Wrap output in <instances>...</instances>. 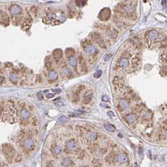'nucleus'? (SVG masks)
Returning <instances> with one entry per match:
<instances>
[{
    "label": "nucleus",
    "mask_w": 167,
    "mask_h": 167,
    "mask_svg": "<svg viewBox=\"0 0 167 167\" xmlns=\"http://www.w3.org/2000/svg\"><path fill=\"white\" fill-rule=\"evenodd\" d=\"M117 160L120 163H125L128 160V157L127 154L124 153H120L117 156Z\"/></svg>",
    "instance_id": "nucleus-14"
},
{
    "label": "nucleus",
    "mask_w": 167,
    "mask_h": 167,
    "mask_svg": "<svg viewBox=\"0 0 167 167\" xmlns=\"http://www.w3.org/2000/svg\"><path fill=\"white\" fill-rule=\"evenodd\" d=\"M23 146L25 150L28 151H31L34 150L35 149V141L32 138H26L25 139L23 143Z\"/></svg>",
    "instance_id": "nucleus-5"
},
{
    "label": "nucleus",
    "mask_w": 167,
    "mask_h": 167,
    "mask_svg": "<svg viewBox=\"0 0 167 167\" xmlns=\"http://www.w3.org/2000/svg\"><path fill=\"white\" fill-rule=\"evenodd\" d=\"M66 149L70 151H77L79 148L78 145H77V143H76L75 141L73 140H70L68 142H67L66 144Z\"/></svg>",
    "instance_id": "nucleus-7"
},
{
    "label": "nucleus",
    "mask_w": 167,
    "mask_h": 167,
    "mask_svg": "<svg viewBox=\"0 0 167 167\" xmlns=\"http://www.w3.org/2000/svg\"><path fill=\"white\" fill-rule=\"evenodd\" d=\"M30 28V24L27 22H25L23 23L22 28L24 30H28V29Z\"/></svg>",
    "instance_id": "nucleus-24"
},
{
    "label": "nucleus",
    "mask_w": 167,
    "mask_h": 167,
    "mask_svg": "<svg viewBox=\"0 0 167 167\" xmlns=\"http://www.w3.org/2000/svg\"><path fill=\"white\" fill-rule=\"evenodd\" d=\"M68 120V118L67 117H66L64 116H62L58 120H57V122H66Z\"/></svg>",
    "instance_id": "nucleus-27"
},
{
    "label": "nucleus",
    "mask_w": 167,
    "mask_h": 167,
    "mask_svg": "<svg viewBox=\"0 0 167 167\" xmlns=\"http://www.w3.org/2000/svg\"><path fill=\"white\" fill-rule=\"evenodd\" d=\"M55 105H56V106H57V107H62V105H64V103H62V101H56Z\"/></svg>",
    "instance_id": "nucleus-28"
},
{
    "label": "nucleus",
    "mask_w": 167,
    "mask_h": 167,
    "mask_svg": "<svg viewBox=\"0 0 167 167\" xmlns=\"http://www.w3.org/2000/svg\"><path fill=\"white\" fill-rule=\"evenodd\" d=\"M139 59L129 51H125L121 53L116 61V66L121 70L134 69L138 66Z\"/></svg>",
    "instance_id": "nucleus-1"
},
{
    "label": "nucleus",
    "mask_w": 167,
    "mask_h": 167,
    "mask_svg": "<svg viewBox=\"0 0 167 167\" xmlns=\"http://www.w3.org/2000/svg\"><path fill=\"white\" fill-rule=\"evenodd\" d=\"M127 122H128L129 124H132V123H134L135 122L136 120V117L134 114H128L127 115H126L125 117Z\"/></svg>",
    "instance_id": "nucleus-15"
},
{
    "label": "nucleus",
    "mask_w": 167,
    "mask_h": 167,
    "mask_svg": "<svg viewBox=\"0 0 167 167\" xmlns=\"http://www.w3.org/2000/svg\"><path fill=\"white\" fill-rule=\"evenodd\" d=\"M107 115H108L109 117H114V113H113L112 112H111V111H110V112H107Z\"/></svg>",
    "instance_id": "nucleus-32"
},
{
    "label": "nucleus",
    "mask_w": 167,
    "mask_h": 167,
    "mask_svg": "<svg viewBox=\"0 0 167 167\" xmlns=\"http://www.w3.org/2000/svg\"><path fill=\"white\" fill-rule=\"evenodd\" d=\"M119 107L122 109H123V110H125V109H127L129 108V103L127 100H122L119 103Z\"/></svg>",
    "instance_id": "nucleus-16"
},
{
    "label": "nucleus",
    "mask_w": 167,
    "mask_h": 167,
    "mask_svg": "<svg viewBox=\"0 0 167 167\" xmlns=\"http://www.w3.org/2000/svg\"><path fill=\"white\" fill-rule=\"evenodd\" d=\"M162 4H163L164 5H166L167 4V0H162Z\"/></svg>",
    "instance_id": "nucleus-34"
},
{
    "label": "nucleus",
    "mask_w": 167,
    "mask_h": 167,
    "mask_svg": "<svg viewBox=\"0 0 167 167\" xmlns=\"http://www.w3.org/2000/svg\"><path fill=\"white\" fill-rule=\"evenodd\" d=\"M97 137V135L94 132H90L86 135V139L88 141H95Z\"/></svg>",
    "instance_id": "nucleus-12"
},
{
    "label": "nucleus",
    "mask_w": 167,
    "mask_h": 167,
    "mask_svg": "<svg viewBox=\"0 0 167 167\" xmlns=\"http://www.w3.org/2000/svg\"><path fill=\"white\" fill-rule=\"evenodd\" d=\"M79 63L81 64V71H86V62L84 60L83 57L82 56L79 57Z\"/></svg>",
    "instance_id": "nucleus-20"
},
{
    "label": "nucleus",
    "mask_w": 167,
    "mask_h": 167,
    "mask_svg": "<svg viewBox=\"0 0 167 167\" xmlns=\"http://www.w3.org/2000/svg\"><path fill=\"white\" fill-rule=\"evenodd\" d=\"M164 136H165V137L166 139H167V131H166L165 132V133H164Z\"/></svg>",
    "instance_id": "nucleus-35"
},
{
    "label": "nucleus",
    "mask_w": 167,
    "mask_h": 167,
    "mask_svg": "<svg viewBox=\"0 0 167 167\" xmlns=\"http://www.w3.org/2000/svg\"><path fill=\"white\" fill-rule=\"evenodd\" d=\"M102 100L103 101H105V102H107V101H109L110 99H109V98L107 96L105 95L102 97Z\"/></svg>",
    "instance_id": "nucleus-29"
},
{
    "label": "nucleus",
    "mask_w": 167,
    "mask_h": 167,
    "mask_svg": "<svg viewBox=\"0 0 167 167\" xmlns=\"http://www.w3.org/2000/svg\"><path fill=\"white\" fill-rule=\"evenodd\" d=\"M53 56L56 60H59L62 56V51L61 49H56L53 52Z\"/></svg>",
    "instance_id": "nucleus-13"
},
{
    "label": "nucleus",
    "mask_w": 167,
    "mask_h": 167,
    "mask_svg": "<svg viewBox=\"0 0 167 167\" xmlns=\"http://www.w3.org/2000/svg\"><path fill=\"white\" fill-rule=\"evenodd\" d=\"M104 127L105 128V129L107 130V131L110 132H114L115 131V127L114 125H112V124H105Z\"/></svg>",
    "instance_id": "nucleus-22"
},
{
    "label": "nucleus",
    "mask_w": 167,
    "mask_h": 167,
    "mask_svg": "<svg viewBox=\"0 0 167 167\" xmlns=\"http://www.w3.org/2000/svg\"><path fill=\"white\" fill-rule=\"evenodd\" d=\"M86 0H76V3L79 7H82L86 4Z\"/></svg>",
    "instance_id": "nucleus-23"
},
{
    "label": "nucleus",
    "mask_w": 167,
    "mask_h": 167,
    "mask_svg": "<svg viewBox=\"0 0 167 167\" xmlns=\"http://www.w3.org/2000/svg\"><path fill=\"white\" fill-rule=\"evenodd\" d=\"M37 97L40 100H42L43 98V96H42V93L41 92L37 93Z\"/></svg>",
    "instance_id": "nucleus-30"
},
{
    "label": "nucleus",
    "mask_w": 167,
    "mask_h": 167,
    "mask_svg": "<svg viewBox=\"0 0 167 167\" xmlns=\"http://www.w3.org/2000/svg\"><path fill=\"white\" fill-rule=\"evenodd\" d=\"M54 91V92H56V93H60L61 92H62V90L61 89H56Z\"/></svg>",
    "instance_id": "nucleus-33"
},
{
    "label": "nucleus",
    "mask_w": 167,
    "mask_h": 167,
    "mask_svg": "<svg viewBox=\"0 0 167 167\" xmlns=\"http://www.w3.org/2000/svg\"><path fill=\"white\" fill-rule=\"evenodd\" d=\"M84 51L90 55H93L97 53V49L93 45H92L88 40H86L82 44Z\"/></svg>",
    "instance_id": "nucleus-4"
},
{
    "label": "nucleus",
    "mask_w": 167,
    "mask_h": 167,
    "mask_svg": "<svg viewBox=\"0 0 167 167\" xmlns=\"http://www.w3.org/2000/svg\"><path fill=\"white\" fill-rule=\"evenodd\" d=\"M50 151H51V153L54 155V156H57L60 155L62 153V148L60 146H59L56 145H52L50 148Z\"/></svg>",
    "instance_id": "nucleus-8"
},
{
    "label": "nucleus",
    "mask_w": 167,
    "mask_h": 167,
    "mask_svg": "<svg viewBox=\"0 0 167 167\" xmlns=\"http://www.w3.org/2000/svg\"><path fill=\"white\" fill-rule=\"evenodd\" d=\"M114 84H115V86H118V87H120V86H123V80L119 77H115L114 79Z\"/></svg>",
    "instance_id": "nucleus-17"
},
{
    "label": "nucleus",
    "mask_w": 167,
    "mask_h": 167,
    "mask_svg": "<svg viewBox=\"0 0 167 167\" xmlns=\"http://www.w3.org/2000/svg\"><path fill=\"white\" fill-rule=\"evenodd\" d=\"M2 81H3V78H2V77L0 76V83H1Z\"/></svg>",
    "instance_id": "nucleus-36"
},
{
    "label": "nucleus",
    "mask_w": 167,
    "mask_h": 167,
    "mask_svg": "<svg viewBox=\"0 0 167 167\" xmlns=\"http://www.w3.org/2000/svg\"><path fill=\"white\" fill-rule=\"evenodd\" d=\"M160 35L158 32L155 30H149L146 32L145 35V40L147 44V46L149 47H153L156 45L159 42Z\"/></svg>",
    "instance_id": "nucleus-2"
},
{
    "label": "nucleus",
    "mask_w": 167,
    "mask_h": 167,
    "mask_svg": "<svg viewBox=\"0 0 167 167\" xmlns=\"http://www.w3.org/2000/svg\"><path fill=\"white\" fill-rule=\"evenodd\" d=\"M10 11H11V13H12L13 15H16L21 13L22 8H21L20 6L18 5V4H13V5L11 6Z\"/></svg>",
    "instance_id": "nucleus-10"
},
{
    "label": "nucleus",
    "mask_w": 167,
    "mask_h": 167,
    "mask_svg": "<svg viewBox=\"0 0 167 167\" xmlns=\"http://www.w3.org/2000/svg\"><path fill=\"white\" fill-rule=\"evenodd\" d=\"M9 78L11 83H16L18 81V77H17V75H15V73H13L9 74Z\"/></svg>",
    "instance_id": "nucleus-21"
},
{
    "label": "nucleus",
    "mask_w": 167,
    "mask_h": 167,
    "mask_svg": "<svg viewBox=\"0 0 167 167\" xmlns=\"http://www.w3.org/2000/svg\"><path fill=\"white\" fill-rule=\"evenodd\" d=\"M92 96H93V92L92 90H89L86 91L84 94L83 96V103L85 104H88L91 101L92 99Z\"/></svg>",
    "instance_id": "nucleus-9"
},
{
    "label": "nucleus",
    "mask_w": 167,
    "mask_h": 167,
    "mask_svg": "<svg viewBox=\"0 0 167 167\" xmlns=\"http://www.w3.org/2000/svg\"><path fill=\"white\" fill-rule=\"evenodd\" d=\"M68 61H69V63H70V65L73 66V67H75L77 65V59H76L75 57L71 56L69 58Z\"/></svg>",
    "instance_id": "nucleus-19"
},
{
    "label": "nucleus",
    "mask_w": 167,
    "mask_h": 167,
    "mask_svg": "<svg viewBox=\"0 0 167 167\" xmlns=\"http://www.w3.org/2000/svg\"><path fill=\"white\" fill-rule=\"evenodd\" d=\"M43 22L47 25H57L61 23V22L57 18L54 13H49L43 18Z\"/></svg>",
    "instance_id": "nucleus-3"
},
{
    "label": "nucleus",
    "mask_w": 167,
    "mask_h": 167,
    "mask_svg": "<svg viewBox=\"0 0 167 167\" xmlns=\"http://www.w3.org/2000/svg\"><path fill=\"white\" fill-rule=\"evenodd\" d=\"M92 37L94 41L101 47H105V44L104 40L100 35L98 33H94L92 35Z\"/></svg>",
    "instance_id": "nucleus-6"
},
{
    "label": "nucleus",
    "mask_w": 167,
    "mask_h": 167,
    "mask_svg": "<svg viewBox=\"0 0 167 167\" xmlns=\"http://www.w3.org/2000/svg\"><path fill=\"white\" fill-rule=\"evenodd\" d=\"M20 117L23 120H25L28 119V117H30V111L26 109H23L21 110Z\"/></svg>",
    "instance_id": "nucleus-11"
},
{
    "label": "nucleus",
    "mask_w": 167,
    "mask_h": 167,
    "mask_svg": "<svg viewBox=\"0 0 167 167\" xmlns=\"http://www.w3.org/2000/svg\"><path fill=\"white\" fill-rule=\"evenodd\" d=\"M45 97H46L47 98H53L54 97V95L53 93H48L46 95Z\"/></svg>",
    "instance_id": "nucleus-31"
},
{
    "label": "nucleus",
    "mask_w": 167,
    "mask_h": 167,
    "mask_svg": "<svg viewBox=\"0 0 167 167\" xmlns=\"http://www.w3.org/2000/svg\"><path fill=\"white\" fill-rule=\"evenodd\" d=\"M48 78L51 80H56L58 78V73L55 71H51L49 73Z\"/></svg>",
    "instance_id": "nucleus-18"
},
{
    "label": "nucleus",
    "mask_w": 167,
    "mask_h": 167,
    "mask_svg": "<svg viewBox=\"0 0 167 167\" xmlns=\"http://www.w3.org/2000/svg\"><path fill=\"white\" fill-rule=\"evenodd\" d=\"M102 75V71L101 70H98L97 71L95 72V73L94 74V77L95 78H99Z\"/></svg>",
    "instance_id": "nucleus-26"
},
{
    "label": "nucleus",
    "mask_w": 167,
    "mask_h": 167,
    "mask_svg": "<svg viewBox=\"0 0 167 167\" xmlns=\"http://www.w3.org/2000/svg\"><path fill=\"white\" fill-rule=\"evenodd\" d=\"M161 56L162 57V59L163 62H167V50L162 53Z\"/></svg>",
    "instance_id": "nucleus-25"
}]
</instances>
